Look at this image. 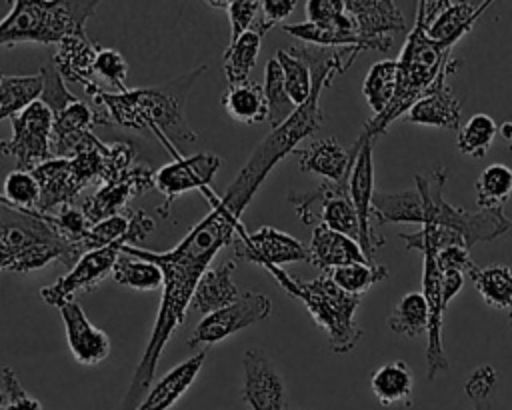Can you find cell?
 <instances>
[{
	"label": "cell",
	"mask_w": 512,
	"mask_h": 410,
	"mask_svg": "<svg viewBox=\"0 0 512 410\" xmlns=\"http://www.w3.org/2000/svg\"><path fill=\"white\" fill-rule=\"evenodd\" d=\"M292 52L310 66L312 94L284 124L270 130L256 144L250 158L226 188L222 200L216 202L212 210L198 224H194L190 232L168 252L122 246V254L136 256V260L154 262L164 274V286L150 340L116 410H136L140 406L150 390L164 346L168 344L174 330L186 320V310L198 280L210 268V262L216 258V254L224 246L232 244L234 234H238L242 228L244 208L250 204L252 196L272 172V168L282 158L292 154L306 136L314 134L322 126L324 114L320 110V94L326 86H330L336 74L348 70L358 54L354 48H324L312 44L292 46Z\"/></svg>",
	"instance_id": "1"
},
{
	"label": "cell",
	"mask_w": 512,
	"mask_h": 410,
	"mask_svg": "<svg viewBox=\"0 0 512 410\" xmlns=\"http://www.w3.org/2000/svg\"><path fill=\"white\" fill-rule=\"evenodd\" d=\"M206 68V64L194 66L168 82L150 88H128L126 92H108L92 80L84 86V92L106 126L116 124L136 132H148L166 146L194 142L198 132L186 118V102L192 86Z\"/></svg>",
	"instance_id": "2"
},
{
	"label": "cell",
	"mask_w": 512,
	"mask_h": 410,
	"mask_svg": "<svg viewBox=\"0 0 512 410\" xmlns=\"http://www.w3.org/2000/svg\"><path fill=\"white\" fill-rule=\"evenodd\" d=\"M450 58L452 48L430 40L424 28V20L416 12V22L404 40L400 56L396 58L398 80L394 98L382 114L370 118L364 124L358 138L376 140V136L384 134L394 120H398L400 116L404 118L406 112L416 104V100L432 86V82Z\"/></svg>",
	"instance_id": "3"
},
{
	"label": "cell",
	"mask_w": 512,
	"mask_h": 410,
	"mask_svg": "<svg viewBox=\"0 0 512 410\" xmlns=\"http://www.w3.org/2000/svg\"><path fill=\"white\" fill-rule=\"evenodd\" d=\"M276 282L296 300H300L314 322L326 332L332 352L346 354L362 338V328L354 320L360 306V296L340 290L328 272L312 278L298 280L284 272L280 266H264Z\"/></svg>",
	"instance_id": "4"
},
{
	"label": "cell",
	"mask_w": 512,
	"mask_h": 410,
	"mask_svg": "<svg viewBox=\"0 0 512 410\" xmlns=\"http://www.w3.org/2000/svg\"><path fill=\"white\" fill-rule=\"evenodd\" d=\"M100 2L72 0H14L10 12L0 20V46L38 42L56 46L72 34H86V20Z\"/></svg>",
	"instance_id": "5"
},
{
	"label": "cell",
	"mask_w": 512,
	"mask_h": 410,
	"mask_svg": "<svg viewBox=\"0 0 512 410\" xmlns=\"http://www.w3.org/2000/svg\"><path fill=\"white\" fill-rule=\"evenodd\" d=\"M414 180L422 198V226H444L460 234L468 250L478 242H492L512 228V222L504 216V212H470L446 202L444 186L448 180V170L442 164L418 174Z\"/></svg>",
	"instance_id": "6"
},
{
	"label": "cell",
	"mask_w": 512,
	"mask_h": 410,
	"mask_svg": "<svg viewBox=\"0 0 512 410\" xmlns=\"http://www.w3.org/2000/svg\"><path fill=\"white\" fill-rule=\"evenodd\" d=\"M288 202L294 206L296 216L302 224H322L358 242L360 224L348 194V184L324 180L314 190L290 192Z\"/></svg>",
	"instance_id": "7"
},
{
	"label": "cell",
	"mask_w": 512,
	"mask_h": 410,
	"mask_svg": "<svg viewBox=\"0 0 512 410\" xmlns=\"http://www.w3.org/2000/svg\"><path fill=\"white\" fill-rule=\"evenodd\" d=\"M12 136L0 140V154L16 160V170L32 172L52 156V110L36 100L24 112L10 118Z\"/></svg>",
	"instance_id": "8"
},
{
	"label": "cell",
	"mask_w": 512,
	"mask_h": 410,
	"mask_svg": "<svg viewBox=\"0 0 512 410\" xmlns=\"http://www.w3.org/2000/svg\"><path fill=\"white\" fill-rule=\"evenodd\" d=\"M356 150L352 172L348 178V194L360 224L358 244L364 256L372 262V256L378 248L386 244V238L372 228V196H374V140L356 138L350 146Z\"/></svg>",
	"instance_id": "9"
},
{
	"label": "cell",
	"mask_w": 512,
	"mask_h": 410,
	"mask_svg": "<svg viewBox=\"0 0 512 410\" xmlns=\"http://www.w3.org/2000/svg\"><path fill=\"white\" fill-rule=\"evenodd\" d=\"M270 312H272V302L268 296L256 294V292H240L236 302L204 316L194 328V332L190 334L186 346L198 348L200 344L222 342L224 338L266 320Z\"/></svg>",
	"instance_id": "10"
},
{
	"label": "cell",
	"mask_w": 512,
	"mask_h": 410,
	"mask_svg": "<svg viewBox=\"0 0 512 410\" xmlns=\"http://www.w3.org/2000/svg\"><path fill=\"white\" fill-rule=\"evenodd\" d=\"M122 246L126 244L120 240L110 246L82 254L80 260L70 268V272L58 278L54 284L44 286L40 290V296L44 298L46 304L60 308L64 302L74 300L78 292H88L96 288L100 282L112 276L114 264L122 254Z\"/></svg>",
	"instance_id": "11"
},
{
	"label": "cell",
	"mask_w": 512,
	"mask_h": 410,
	"mask_svg": "<svg viewBox=\"0 0 512 410\" xmlns=\"http://www.w3.org/2000/svg\"><path fill=\"white\" fill-rule=\"evenodd\" d=\"M224 160L214 152H200L186 158H176L174 162L156 170L154 188L164 196V204L156 212L166 218L170 214L172 202L190 190H206L214 174L220 170Z\"/></svg>",
	"instance_id": "12"
},
{
	"label": "cell",
	"mask_w": 512,
	"mask_h": 410,
	"mask_svg": "<svg viewBox=\"0 0 512 410\" xmlns=\"http://www.w3.org/2000/svg\"><path fill=\"white\" fill-rule=\"evenodd\" d=\"M58 238L48 216L36 210L8 208L0 214V270H12L28 248Z\"/></svg>",
	"instance_id": "13"
},
{
	"label": "cell",
	"mask_w": 512,
	"mask_h": 410,
	"mask_svg": "<svg viewBox=\"0 0 512 410\" xmlns=\"http://www.w3.org/2000/svg\"><path fill=\"white\" fill-rule=\"evenodd\" d=\"M486 2H446V0H422L418 2V14L424 20V28L430 40L454 48V44L466 36L476 20L490 8Z\"/></svg>",
	"instance_id": "14"
},
{
	"label": "cell",
	"mask_w": 512,
	"mask_h": 410,
	"mask_svg": "<svg viewBox=\"0 0 512 410\" xmlns=\"http://www.w3.org/2000/svg\"><path fill=\"white\" fill-rule=\"evenodd\" d=\"M238 240L234 244V254L240 260L254 262L260 266H282L288 262H310L308 246H304L294 236L276 230L272 226H260L256 232L248 234L244 228L238 230Z\"/></svg>",
	"instance_id": "15"
},
{
	"label": "cell",
	"mask_w": 512,
	"mask_h": 410,
	"mask_svg": "<svg viewBox=\"0 0 512 410\" xmlns=\"http://www.w3.org/2000/svg\"><path fill=\"white\" fill-rule=\"evenodd\" d=\"M242 398L250 410H284L286 408V384L260 348H248L242 356Z\"/></svg>",
	"instance_id": "16"
},
{
	"label": "cell",
	"mask_w": 512,
	"mask_h": 410,
	"mask_svg": "<svg viewBox=\"0 0 512 410\" xmlns=\"http://www.w3.org/2000/svg\"><path fill=\"white\" fill-rule=\"evenodd\" d=\"M344 4L356 34L366 40L372 50L386 52L394 36L406 32L404 14L392 0H344Z\"/></svg>",
	"instance_id": "17"
},
{
	"label": "cell",
	"mask_w": 512,
	"mask_h": 410,
	"mask_svg": "<svg viewBox=\"0 0 512 410\" xmlns=\"http://www.w3.org/2000/svg\"><path fill=\"white\" fill-rule=\"evenodd\" d=\"M154 176L156 172H152L146 164H134L120 178L100 184L96 192L82 202V212L86 220L90 224H98L106 218L126 212V204L134 196L154 188Z\"/></svg>",
	"instance_id": "18"
},
{
	"label": "cell",
	"mask_w": 512,
	"mask_h": 410,
	"mask_svg": "<svg viewBox=\"0 0 512 410\" xmlns=\"http://www.w3.org/2000/svg\"><path fill=\"white\" fill-rule=\"evenodd\" d=\"M460 66V60L450 58L446 66L440 70L432 86L416 100V104L402 118L408 124L420 126H436L448 130H460V102L454 96L448 74H452Z\"/></svg>",
	"instance_id": "19"
},
{
	"label": "cell",
	"mask_w": 512,
	"mask_h": 410,
	"mask_svg": "<svg viewBox=\"0 0 512 410\" xmlns=\"http://www.w3.org/2000/svg\"><path fill=\"white\" fill-rule=\"evenodd\" d=\"M422 294L428 304L430 322H428V346H426V376L434 380L438 374L448 370V358L442 344V316H444V302H442V270L436 264L434 254H424V270H422Z\"/></svg>",
	"instance_id": "20"
},
{
	"label": "cell",
	"mask_w": 512,
	"mask_h": 410,
	"mask_svg": "<svg viewBox=\"0 0 512 410\" xmlns=\"http://www.w3.org/2000/svg\"><path fill=\"white\" fill-rule=\"evenodd\" d=\"M40 186V198L36 212L42 216L54 214V210L72 206V202L84 190V184L78 180L70 158H50L32 170Z\"/></svg>",
	"instance_id": "21"
},
{
	"label": "cell",
	"mask_w": 512,
	"mask_h": 410,
	"mask_svg": "<svg viewBox=\"0 0 512 410\" xmlns=\"http://www.w3.org/2000/svg\"><path fill=\"white\" fill-rule=\"evenodd\" d=\"M64 320L66 342L78 364L94 366L110 356V338L104 330L96 328L76 300L64 302L60 308Z\"/></svg>",
	"instance_id": "22"
},
{
	"label": "cell",
	"mask_w": 512,
	"mask_h": 410,
	"mask_svg": "<svg viewBox=\"0 0 512 410\" xmlns=\"http://www.w3.org/2000/svg\"><path fill=\"white\" fill-rule=\"evenodd\" d=\"M96 124H102L98 112L82 100L74 102L64 112L54 116L52 156L74 158L78 152L92 146L98 138L92 132V126Z\"/></svg>",
	"instance_id": "23"
},
{
	"label": "cell",
	"mask_w": 512,
	"mask_h": 410,
	"mask_svg": "<svg viewBox=\"0 0 512 410\" xmlns=\"http://www.w3.org/2000/svg\"><path fill=\"white\" fill-rule=\"evenodd\" d=\"M302 172H312L328 182L348 184L356 150L344 148L336 138H322L292 152Z\"/></svg>",
	"instance_id": "24"
},
{
	"label": "cell",
	"mask_w": 512,
	"mask_h": 410,
	"mask_svg": "<svg viewBox=\"0 0 512 410\" xmlns=\"http://www.w3.org/2000/svg\"><path fill=\"white\" fill-rule=\"evenodd\" d=\"M234 270H236L234 260H228L218 268L210 266L198 280L188 308L208 316V314L222 310V308L230 306L232 302H236L240 296V290H238L236 282L232 280Z\"/></svg>",
	"instance_id": "25"
},
{
	"label": "cell",
	"mask_w": 512,
	"mask_h": 410,
	"mask_svg": "<svg viewBox=\"0 0 512 410\" xmlns=\"http://www.w3.org/2000/svg\"><path fill=\"white\" fill-rule=\"evenodd\" d=\"M204 360L206 350H200L196 356H190L188 360L174 366L148 390V394L136 410H170L192 386V382L204 366Z\"/></svg>",
	"instance_id": "26"
},
{
	"label": "cell",
	"mask_w": 512,
	"mask_h": 410,
	"mask_svg": "<svg viewBox=\"0 0 512 410\" xmlns=\"http://www.w3.org/2000/svg\"><path fill=\"white\" fill-rule=\"evenodd\" d=\"M310 264L318 266L322 272H330L338 266L354 262H370L360 244L340 232H334L322 224L312 228V240L308 246Z\"/></svg>",
	"instance_id": "27"
},
{
	"label": "cell",
	"mask_w": 512,
	"mask_h": 410,
	"mask_svg": "<svg viewBox=\"0 0 512 410\" xmlns=\"http://www.w3.org/2000/svg\"><path fill=\"white\" fill-rule=\"evenodd\" d=\"M94 60H96V42H92L86 34H72L62 38L54 50L50 62L56 66L60 76L66 82L86 86L94 76Z\"/></svg>",
	"instance_id": "28"
},
{
	"label": "cell",
	"mask_w": 512,
	"mask_h": 410,
	"mask_svg": "<svg viewBox=\"0 0 512 410\" xmlns=\"http://www.w3.org/2000/svg\"><path fill=\"white\" fill-rule=\"evenodd\" d=\"M372 218L376 226L382 224H424L422 198L416 188L384 192L376 190L372 196Z\"/></svg>",
	"instance_id": "29"
},
{
	"label": "cell",
	"mask_w": 512,
	"mask_h": 410,
	"mask_svg": "<svg viewBox=\"0 0 512 410\" xmlns=\"http://www.w3.org/2000/svg\"><path fill=\"white\" fill-rule=\"evenodd\" d=\"M220 104L226 114L236 122L260 124L268 120V102L264 96V88L254 80L228 86L220 98Z\"/></svg>",
	"instance_id": "30"
},
{
	"label": "cell",
	"mask_w": 512,
	"mask_h": 410,
	"mask_svg": "<svg viewBox=\"0 0 512 410\" xmlns=\"http://www.w3.org/2000/svg\"><path fill=\"white\" fill-rule=\"evenodd\" d=\"M370 388L382 406H392V404L410 406L412 392H414L412 370L404 360L388 362L372 374Z\"/></svg>",
	"instance_id": "31"
},
{
	"label": "cell",
	"mask_w": 512,
	"mask_h": 410,
	"mask_svg": "<svg viewBox=\"0 0 512 410\" xmlns=\"http://www.w3.org/2000/svg\"><path fill=\"white\" fill-rule=\"evenodd\" d=\"M284 32L302 40L304 44L324 46V48H358V50H372V46L362 40L354 28L336 26V24H316V22H298L282 26Z\"/></svg>",
	"instance_id": "32"
},
{
	"label": "cell",
	"mask_w": 512,
	"mask_h": 410,
	"mask_svg": "<svg viewBox=\"0 0 512 410\" xmlns=\"http://www.w3.org/2000/svg\"><path fill=\"white\" fill-rule=\"evenodd\" d=\"M468 276L488 306L512 312V264L476 266Z\"/></svg>",
	"instance_id": "33"
},
{
	"label": "cell",
	"mask_w": 512,
	"mask_h": 410,
	"mask_svg": "<svg viewBox=\"0 0 512 410\" xmlns=\"http://www.w3.org/2000/svg\"><path fill=\"white\" fill-rule=\"evenodd\" d=\"M476 204L486 212H502L512 194V168L506 164H490L484 168L474 184Z\"/></svg>",
	"instance_id": "34"
},
{
	"label": "cell",
	"mask_w": 512,
	"mask_h": 410,
	"mask_svg": "<svg viewBox=\"0 0 512 410\" xmlns=\"http://www.w3.org/2000/svg\"><path fill=\"white\" fill-rule=\"evenodd\" d=\"M428 322H430V312L422 292H406L396 302V306L388 316L390 330L406 338H416L428 332Z\"/></svg>",
	"instance_id": "35"
},
{
	"label": "cell",
	"mask_w": 512,
	"mask_h": 410,
	"mask_svg": "<svg viewBox=\"0 0 512 410\" xmlns=\"http://www.w3.org/2000/svg\"><path fill=\"white\" fill-rule=\"evenodd\" d=\"M260 46H262V34L258 30H250L242 34L234 44H228V48L222 54L224 76L228 86L242 84L248 80V74L258 60Z\"/></svg>",
	"instance_id": "36"
},
{
	"label": "cell",
	"mask_w": 512,
	"mask_h": 410,
	"mask_svg": "<svg viewBox=\"0 0 512 410\" xmlns=\"http://www.w3.org/2000/svg\"><path fill=\"white\" fill-rule=\"evenodd\" d=\"M42 78L32 76H4L0 82V122L24 112L32 102L40 100Z\"/></svg>",
	"instance_id": "37"
},
{
	"label": "cell",
	"mask_w": 512,
	"mask_h": 410,
	"mask_svg": "<svg viewBox=\"0 0 512 410\" xmlns=\"http://www.w3.org/2000/svg\"><path fill=\"white\" fill-rule=\"evenodd\" d=\"M396 80H398V62L396 60H378L372 64L368 70L364 84H362V94L372 108L374 116L382 114L388 104L394 98L396 92Z\"/></svg>",
	"instance_id": "38"
},
{
	"label": "cell",
	"mask_w": 512,
	"mask_h": 410,
	"mask_svg": "<svg viewBox=\"0 0 512 410\" xmlns=\"http://www.w3.org/2000/svg\"><path fill=\"white\" fill-rule=\"evenodd\" d=\"M262 88H264V96L268 102V120L266 122L274 130L280 124H284L298 108L292 102V98L288 96V90L284 84V74H282V68L276 58H270L266 62V76H264Z\"/></svg>",
	"instance_id": "39"
},
{
	"label": "cell",
	"mask_w": 512,
	"mask_h": 410,
	"mask_svg": "<svg viewBox=\"0 0 512 410\" xmlns=\"http://www.w3.org/2000/svg\"><path fill=\"white\" fill-rule=\"evenodd\" d=\"M110 278L120 286H128V288H134L140 292L158 290V288L162 290V286H164V274L154 262L132 260L122 254L116 260Z\"/></svg>",
	"instance_id": "40"
},
{
	"label": "cell",
	"mask_w": 512,
	"mask_h": 410,
	"mask_svg": "<svg viewBox=\"0 0 512 410\" xmlns=\"http://www.w3.org/2000/svg\"><path fill=\"white\" fill-rule=\"evenodd\" d=\"M328 274L340 290L352 296H362V292H366L370 286L388 278V268L374 262H354L338 266Z\"/></svg>",
	"instance_id": "41"
},
{
	"label": "cell",
	"mask_w": 512,
	"mask_h": 410,
	"mask_svg": "<svg viewBox=\"0 0 512 410\" xmlns=\"http://www.w3.org/2000/svg\"><path fill=\"white\" fill-rule=\"evenodd\" d=\"M496 132H498V128H496V122L492 120V116L482 114V112L470 116L464 122V126H460V130H458L456 144H458L460 154L470 156V158H484L488 154V148H490Z\"/></svg>",
	"instance_id": "42"
},
{
	"label": "cell",
	"mask_w": 512,
	"mask_h": 410,
	"mask_svg": "<svg viewBox=\"0 0 512 410\" xmlns=\"http://www.w3.org/2000/svg\"><path fill=\"white\" fill-rule=\"evenodd\" d=\"M274 58L278 60L282 74H284V84L288 90V96L296 106H302L310 94H312V74L310 66L292 52V48H282L276 50Z\"/></svg>",
	"instance_id": "43"
},
{
	"label": "cell",
	"mask_w": 512,
	"mask_h": 410,
	"mask_svg": "<svg viewBox=\"0 0 512 410\" xmlns=\"http://www.w3.org/2000/svg\"><path fill=\"white\" fill-rule=\"evenodd\" d=\"M406 250H416L422 254H438L440 250L448 248V246H464V240L460 234L444 228V226H422L416 232H404L398 236Z\"/></svg>",
	"instance_id": "44"
},
{
	"label": "cell",
	"mask_w": 512,
	"mask_h": 410,
	"mask_svg": "<svg viewBox=\"0 0 512 410\" xmlns=\"http://www.w3.org/2000/svg\"><path fill=\"white\" fill-rule=\"evenodd\" d=\"M128 224H130V216L128 214H118V216L106 218V220H102L98 224H92L88 234H86V238L78 246L80 254H86L90 250H98V248L110 246V244L120 242V240L128 246L130 244V240L126 236Z\"/></svg>",
	"instance_id": "45"
},
{
	"label": "cell",
	"mask_w": 512,
	"mask_h": 410,
	"mask_svg": "<svg viewBox=\"0 0 512 410\" xmlns=\"http://www.w3.org/2000/svg\"><path fill=\"white\" fill-rule=\"evenodd\" d=\"M48 222L52 224V228L56 230V234H58L66 244H70V246L76 250L78 260H80L82 254H80L78 246L82 244V240L86 238V234H88V230H90V226H92V224L86 220L82 208L64 206V208H60L58 212L50 214V216H48Z\"/></svg>",
	"instance_id": "46"
},
{
	"label": "cell",
	"mask_w": 512,
	"mask_h": 410,
	"mask_svg": "<svg viewBox=\"0 0 512 410\" xmlns=\"http://www.w3.org/2000/svg\"><path fill=\"white\" fill-rule=\"evenodd\" d=\"M40 78H42V94H40V102H44L54 116H58L60 112H64L68 106H72L74 102H78V98L68 90L66 80L60 76V72L56 70V66L48 60L42 68H40Z\"/></svg>",
	"instance_id": "47"
},
{
	"label": "cell",
	"mask_w": 512,
	"mask_h": 410,
	"mask_svg": "<svg viewBox=\"0 0 512 410\" xmlns=\"http://www.w3.org/2000/svg\"><path fill=\"white\" fill-rule=\"evenodd\" d=\"M4 198L10 202V208L16 210H34L40 198V186L32 172L24 170H12L4 178Z\"/></svg>",
	"instance_id": "48"
},
{
	"label": "cell",
	"mask_w": 512,
	"mask_h": 410,
	"mask_svg": "<svg viewBox=\"0 0 512 410\" xmlns=\"http://www.w3.org/2000/svg\"><path fill=\"white\" fill-rule=\"evenodd\" d=\"M94 74L106 80L114 92H126V76H128V62L126 58L114 50L96 44V60H94Z\"/></svg>",
	"instance_id": "49"
},
{
	"label": "cell",
	"mask_w": 512,
	"mask_h": 410,
	"mask_svg": "<svg viewBox=\"0 0 512 410\" xmlns=\"http://www.w3.org/2000/svg\"><path fill=\"white\" fill-rule=\"evenodd\" d=\"M306 16H308V22L336 24V26L354 28V22L346 12L344 0H308L306 2Z\"/></svg>",
	"instance_id": "50"
},
{
	"label": "cell",
	"mask_w": 512,
	"mask_h": 410,
	"mask_svg": "<svg viewBox=\"0 0 512 410\" xmlns=\"http://www.w3.org/2000/svg\"><path fill=\"white\" fill-rule=\"evenodd\" d=\"M226 14L230 20V44H234L242 34L256 26V14L260 12V2L256 0H232L226 2Z\"/></svg>",
	"instance_id": "51"
},
{
	"label": "cell",
	"mask_w": 512,
	"mask_h": 410,
	"mask_svg": "<svg viewBox=\"0 0 512 410\" xmlns=\"http://www.w3.org/2000/svg\"><path fill=\"white\" fill-rule=\"evenodd\" d=\"M2 384V390L6 392V410H44L42 404L22 388L18 376L8 366L2 368Z\"/></svg>",
	"instance_id": "52"
},
{
	"label": "cell",
	"mask_w": 512,
	"mask_h": 410,
	"mask_svg": "<svg viewBox=\"0 0 512 410\" xmlns=\"http://www.w3.org/2000/svg\"><path fill=\"white\" fill-rule=\"evenodd\" d=\"M294 8H296L294 0H262L260 2V12L264 16H262V20L256 22V26L252 30H258L264 36L274 24L286 20L292 14Z\"/></svg>",
	"instance_id": "53"
},
{
	"label": "cell",
	"mask_w": 512,
	"mask_h": 410,
	"mask_svg": "<svg viewBox=\"0 0 512 410\" xmlns=\"http://www.w3.org/2000/svg\"><path fill=\"white\" fill-rule=\"evenodd\" d=\"M496 380H498V376L492 366H480L468 376L464 390H466L468 398H472V402H480V400H486L494 392Z\"/></svg>",
	"instance_id": "54"
},
{
	"label": "cell",
	"mask_w": 512,
	"mask_h": 410,
	"mask_svg": "<svg viewBox=\"0 0 512 410\" xmlns=\"http://www.w3.org/2000/svg\"><path fill=\"white\" fill-rule=\"evenodd\" d=\"M436 264L442 272L456 270V272H462L466 276L476 268V264L470 258L468 248H464V246H448V248L440 250L436 254Z\"/></svg>",
	"instance_id": "55"
},
{
	"label": "cell",
	"mask_w": 512,
	"mask_h": 410,
	"mask_svg": "<svg viewBox=\"0 0 512 410\" xmlns=\"http://www.w3.org/2000/svg\"><path fill=\"white\" fill-rule=\"evenodd\" d=\"M464 286V274L456 272V270H448L442 272V302L448 308V304L456 298V294L462 290Z\"/></svg>",
	"instance_id": "56"
},
{
	"label": "cell",
	"mask_w": 512,
	"mask_h": 410,
	"mask_svg": "<svg viewBox=\"0 0 512 410\" xmlns=\"http://www.w3.org/2000/svg\"><path fill=\"white\" fill-rule=\"evenodd\" d=\"M500 134L510 142V148H512V120H506V122L500 126Z\"/></svg>",
	"instance_id": "57"
},
{
	"label": "cell",
	"mask_w": 512,
	"mask_h": 410,
	"mask_svg": "<svg viewBox=\"0 0 512 410\" xmlns=\"http://www.w3.org/2000/svg\"><path fill=\"white\" fill-rule=\"evenodd\" d=\"M474 410H492V408L486 404V400H480V402H474Z\"/></svg>",
	"instance_id": "58"
},
{
	"label": "cell",
	"mask_w": 512,
	"mask_h": 410,
	"mask_svg": "<svg viewBox=\"0 0 512 410\" xmlns=\"http://www.w3.org/2000/svg\"><path fill=\"white\" fill-rule=\"evenodd\" d=\"M0 410H6V392H4V396L0 398Z\"/></svg>",
	"instance_id": "59"
},
{
	"label": "cell",
	"mask_w": 512,
	"mask_h": 410,
	"mask_svg": "<svg viewBox=\"0 0 512 410\" xmlns=\"http://www.w3.org/2000/svg\"><path fill=\"white\" fill-rule=\"evenodd\" d=\"M508 322H510V328H512V312H510V316H508Z\"/></svg>",
	"instance_id": "60"
},
{
	"label": "cell",
	"mask_w": 512,
	"mask_h": 410,
	"mask_svg": "<svg viewBox=\"0 0 512 410\" xmlns=\"http://www.w3.org/2000/svg\"><path fill=\"white\" fill-rule=\"evenodd\" d=\"M2 396H4V390H2V388H0V398H2Z\"/></svg>",
	"instance_id": "61"
},
{
	"label": "cell",
	"mask_w": 512,
	"mask_h": 410,
	"mask_svg": "<svg viewBox=\"0 0 512 410\" xmlns=\"http://www.w3.org/2000/svg\"><path fill=\"white\" fill-rule=\"evenodd\" d=\"M2 78H4V74H2V72H0V82H2Z\"/></svg>",
	"instance_id": "62"
}]
</instances>
